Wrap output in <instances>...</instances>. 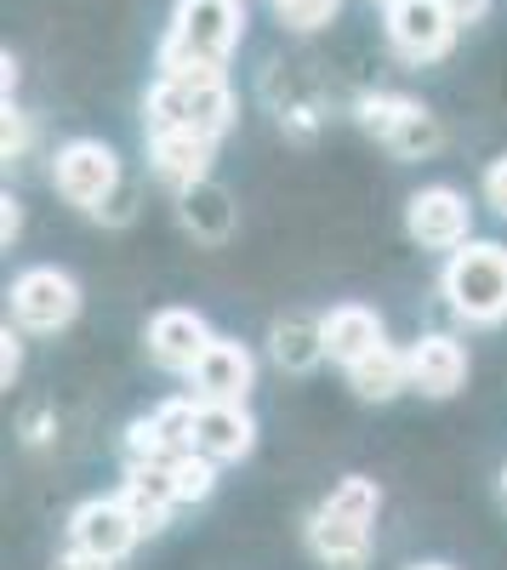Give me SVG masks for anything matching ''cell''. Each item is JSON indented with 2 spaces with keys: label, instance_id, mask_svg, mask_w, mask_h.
I'll use <instances>...</instances> for the list:
<instances>
[{
  "label": "cell",
  "instance_id": "obj_1",
  "mask_svg": "<svg viewBox=\"0 0 507 570\" xmlns=\"http://www.w3.org/2000/svg\"><path fill=\"white\" fill-rule=\"evenodd\" d=\"M240 40H246V0H177L160 40V75L228 69Z\"/></svg>",
  "mask_w": 507,
  "mask_h": 570
},
{
  "label": "cell",
  "instance_id": "obj_2",
  "mask_svg": "<svg viewBox=\"0 0 507 570\" xmlns=\"http://www.w3.org/2000/svg\"><path fill=\"white\" fill-rule=\"evenodd\" d=\"M382 491L365 473H348V480L314 508L308 519V548L326 570H365L371 564V525H377Z\"/></svg>",
  "mask_w": 507,
  "mask_h": 570
},
{
  "label": "cell",
  "instance_id": "obj_3",
  "mask_svg": "<svg viewBox=\"0 0 507 570\" xmlns=\"http://www.w3.org/2000/svg\"><path fill=\"white\" fill-rule=\"evenodd\" d=\"M149 131H206L222 137L235 126V91L222 69H177L149 86Z\"/></svg>",
  "mask_w": 507,
  "mask_h": 570
},
{
  "label": "cell",
  "instance_id": "obj_4",
  "mask_svg": "<svg viewBox=\"0 0 507 570\" xmlns=\"http://www.w3.org/2000/svg\"><path fill=\"white\" fill-rule=\"evenodd\" d=\"M439 297L463 325H507V246L496 240H468L456 246L445 274H439Z\"/></svg>",
  "mask_w": 507,
  "mask_h": 570
},
{
  "label": "cell",
  "instance_id": "obj_5",
  "mask_svg": "<svg viewBox=\"0 0 507 570\" xmlns=\"http://www.w3.org/2000/svg\"><path fill=\"white\" fill-rule=\"evenodd\" d=\"M359 126L399 160H422L445 142L434 109H422L417 98H405V91H371V98H359Z\"/></svg>",
  "mask_w": 507,
  "mask_h": 570
},
{
  "label": "cell",
  "instance_id": "obj_6",
  "mask_svg": "<svg viewBox=\"0 0 507 570\" xmlns=\"http://www.w3.org/2000/svg\"><path fill=\"white\" fill-rule=\"evenodd\" d=\"M52 183H58V195L80 212H103L115 200V188H120V160L109 142L98 137H74L58 149L52 160Z\"/></svg>",
  "mask_w": 507,
  "mask_h": 570
},
{
  "label": "cell",
  "instance_id": "obj_7",
  "mask_svg": "<svg viewBox=\"0 0 507 570\" xmlns=\"http://www.w3.org/2000/svg\"><path fill=\"white\" fill-rule=\"evenodd\" d=\"M405 234L417 240L422 252H456L474 240V206L463 188L450 183H434V188H417L405 200Z\"/></svg>",
  "mask_w": 507,
  "mask_h": 570
},
{
  "label": "cell",
  "instance_id": "obj_8",
  "mask_svg": "<svg viewBox=\"0 0 507 570\" xmlns=\"http://www.w3.org/2000/svg\"><path fill=\"white\" fill-rule=\"evenodd\" d=\"M388 46L405 58V63H439L450 46H456V23L445 12V0H388Z\"/></svg>",
  "mask_w": 507,
  "mask_h": 570
},
{
  "label": "cell",
  "instance_id": "obj_9",
  "mask_svg": "<svg viewBox=\"0 0 507 570\" xmlns=\"http://www.w3.org/2000/svg\"><path fill=\"white\" fill-rule=\"evenodd\" d=\"M74 314H80L74 274H63V268H23L12 279V320L23 331H40V337H46V331L74 325Z\"/></svg>",
  "mask_w": 507,
  "mask_h": 570
},
{
  "label": "cell",
  "instance_id": "obj_10",
  "mask_svg": "<svg viewBox=\"0 0 507 570\" xmlns=\"http://www.w3.org/2000/svg\"><path fill=\"white\" fill-rule=\"evenodd\" d=\"M251 389H257V360L240 337H217L189 371V394L206 405H246Z\"/></svg>",
  "mask_w": 507,
  "mask_h": 570
},
{
  "label": "cell",
  "instance_id": "obj_11",
  "mask_svg": "<svg viewBox=\"0 0 507 570\" xmlns=\"http://www.w3.org/2000/svg\"><path fill=\"white\" fill-rule=\"evenodd\" d=\"M143 531H137V519L120 497H91L69 513V548L80 553H98V559H126Z\"/></svg>",
  "mask_w": 507,
  "mask_h": 570
},
{
  "label": "cell",
  "instance_id": "obj_12",
  "mask_svg": "<svg viewBox=\"0 0 507 570\" xmlns=\"http://www.w3.org/2000/svg\"><path fill=\"white\" fill-rule=\"evenodd\" d=\"M149 360L160 365V371H177V376H189L195 365H200V354L217 343V331L206 325V314H195V308H160L155 320H149Z\"/></svg>",
  "mask_w": 507,
  "mask_h": 570
},
{
  "label": "cell",
  "instance_id": "obj_13",
  "mask_svg": "<svg viewBox=\"0 0 507 570\" xmlns=\"http://www.w3.org/2000/svg\"><path fill=\"white\" fill-rule=\"evenodd\" d=\"M211 155H217V137L206 131H149V171L177 195L211 177Z\"/></svg>",
  "mask_w": 507,
  "mask_h": 570
},
{
  "label": "cell",
  "instance_id": "obj_14",
  "mask_svg": "<svg viewBox=\"0 0 507 570\" xmlns=\"http://www.w3.org/2000/svg\"><path fill=\"white\" fill-rule=\"evenodd\" d=\"M115 497L131 508V519H137V531H143V537L166 531L171 508H182L177 502V480H171V462H126V480H120Z\"/></svg>",
  "mask_w": 507,
  "mask_h": 570
},
{
  "label": "cell",
  "instance_id": "obj_15",
  "mask_svg": "<svg viewBox=\"0 0 507 570\" xmlns=\"http://www.w3.org/2000/svg\"><path fill=\"white\" fill-rule=\"evenodd\" d=\"M468 383V348L445 337V331H428L422 343H410V389L422 400H450Z\"/></svg>",
  "mask_w": 507,
  "mask_h": 570
},
{
  "label": "cell",
  "instance_id": "obj_16",
  "mask_svg": "<svg viewBox=\"0 0 507 570\" xmlns=\"http://www.w3.org/2000/svg\"><path fill=\"white\" fill-rule=\"evenodd\" d=\"M257 445V422L246 405H206L195 416V451H206L211 462H246Z\"/></svg>",
  "mask_w": 507,
  "mask_h": 570
},
{
  "label": "cell",
  "instance_id": "obj_17",
  "mask_svg": "<svg viewBox=\"0 0 507 570\" xmlns=\"http://www.w3.org/2000/svg\"><path fill=\"white\" fill-rule=\"evenodd\" d=\"M388 343V331H382V314L377 308H365V303H337L326 314V360H337L342 371L359 365L371 348Z\"/></svg>",
  "mask_w": 507,
  "mask_h": 570
},
{
  "label": "cell",
  "instance_id": "obj_18",
  "mask_svg": "<svg viewBox=\"0 0 507 570\" xmlns=\"http://www.w3.org/2000/svg\"><path fill=\"white\" fill-rule=\"evenodd\" d=\"M348 389H354L359 400H371V405L399 400V394L410 389V348H394V343L371 348L359 365H348Z\"/></svg>",
  "mask_w": 507,
  "mask_h": 570
},
{
  "label": "cell",
  "instance_id": "obj_19",
  "mask_svg": "<svg viewBox=\"0 0 507 570\" xmlns=\"http://www.w3.org/2000/svg\"><path fill=\"white\" fill-rule=\"evenodd\" d=\"M177 217H182V228H189L195 240H211V246H222L228 234H235V200H228V188H217L211 177L195 183V188H182Z\"/></svg>",
  "mask_w": 507,
  "mask_h": 570
},
{
  "label": "cell",
  "instance_id": "obj_20",
  "mask_svg": "<svg viewBox=\"0 0 507 570\" xmlns=\"http://www.w3.org/2000/svg\"><path fill=\"white\" fill-rule=\"evenodd\" d=\"M274 360H280L286 371H314L319 360H326V320H302V314H291V320H280L274 325Z\"/></svg>",
  "mask_w": 507,
  "mask_h": 570
},
{
  "label": "cell",
  "instance_id": "obj_21",
  "mask_svg": "<svg viewBox=\"0 0 507 570\" xmlns=\"http://www.w3.org/2000/svg\"><path fill=\"white\" fill-rule=\"evenodd\" d=\"M166 462H171V480H177V502H206L217 491V468L222 462H211L206 451H177Z\"/></svg>",
  "mask_w": 507,
  "mask_h": 570
},
{
  "label": "cell",
  "instance_id": "obj_22",
  "mask_svg": "<svg viewBox=\"0 0 507 570\" xmlns=\"http://www.w3.org/2000/svg\"><path fill=\"white\" fill-rule=\"evenodd\" d=\"M149 416H155V428H160V440H166L171 456H177V451H195V416H200V400H195V394L166 400V405H155Z\"/></svg>",
  "mask_w": 507,
  "mask_h": 570
},
{
  "label": "cell",
  "instance_id": "obj_23",
  "mask_svg": "<svg viewBox=\"0 0 507 570\" xmlns=\"http://www.w3.org/2000/svg\"><path fill=\"white\" fill-rule=\"evenodd\" d=\"M337 12H342V0H274V18H280L286 29H297V35L326 29Z\"/></svg>",
  "mask_w": 507,
  "mask_h": 570
},
{
  "label": "cell",
  "instance_id": "obj_24",
  "mask_svg": "<svg viewBox=\"0 0 507 570\" xmlns=\"http://www.w3.org/2000/svg\"><path fill=\"white\" fill-rule=\"evenodd\" d=\"M171 451H166V440H160V428H155V416H137L131 428H126V462H166Z\"/></svg>",
  "mask_w": 507,
  "mask_h": 570
},
{
  "label": "cell",
  "instance_id": "obj_25",
  "mask_svg": "<svg viewBox=\"0 0 507 570\" xmlns=\"http://www.w3.org/2000/svg\"><path fill=\"white\" fill-rule=\"evenodd\" d=\"M485 206L496 212V217H507V155H496L490 166H485Z\"/></svg>",
  "mask_w": 507,
  "mask_h": 570
},
{
  "label": "cell",
  "instance_id": "obj_26",
  "mask_svg": "<svg viewBox=\"0 0 507 570\" xmlns=\"http://www.w3.org/2000/svg\"><path fill=\"white\" fill-rule=\"evenodd\" d=\"M23 149H29V120L7 104V126H0V155H7V160H23Z\"/></svg>",
  "mask_w": 507,
  "mask_h": 570
},
{
  "label": "cell",
  "instance_id": "obj_27",
  "mask_svg": "<svg viewBox=\"0 0 507 570\" xmlns=\"http://www.w3.org/2000/svg\"><path fill=\"white\" fill-rule=\"evenodd\" d=\"M58 570H120V559H98V553H80V548H69V559H63Z\"/></svg>",
  "mask_w": 507,
  "mask_h": 570
},
{
  "label": "cell",
  "instance_id": "obj_28",
  "mask_svg": "<svg viewBox=\"0 0 507 570\" xmlns=\"http://www.w3.org/2000/svg\"><path fill=\"white\" fill-rule=\"evenodd\" d=\"M445 12H450L456 23H479V18L490 12V0H445Z\"/></svg>",
  "mask_w": 507,
  "mask_h": 570
},
{
  "label": "cell",
  "instance_id": "obj_29",
  "mask_svg": "<svg viewBox=\"0 0 507 570\" xmlns=\"http://www.w3.org/2000/svg\"><path fill=\"white\" fill-rule=\"evenodd\" d=\"M7 360H0V376H7V389H12V376H18V365H23V348H18V337H12V325H7Z\"/></svg>",
  "mask_w": 507,
  "mask_h": 570
},
{
  "label": "cell",
  "instance_id": "obj_30",
  "mask_svg": "<svg viewBox=\"0 0 507 570\" xmlns=\"http://www.w3.org/2000/svg\"><path fill=\"white\" fill-rule=\"evenodd\" d=\"M0 206H7V212H0V234H7V246L18 240V228H23V212H18V200L7 195V200H0Z\"/></svg>",
  "mask_w": 507,
  "mask_h": 570
},
{
  "label": "cell",
  "instance_id": "obj_31",
  "mask_svg": "<svg viewBox=\"0 0 507 570\" xmlns=\"http://www.w3.org/2000/svg\"><path fill=\"white\" fill-rule=\"evenodd\" d=\"M410 570H450V564H439V559H428V564H410Z\"/></svg>",
  "mask_w": 507,
  "mask_h": 570
},
{
  "label": "cell",
  "instance_id": "obj_32",
  "mask_svg": "<svg viewBox=\"0 0 507 570\" xmlns=\"http://www.w3.org/2000/svg\"><path fill=\"white\" fill-rule=\"evenodd\" d=\"M501 491H507V468H501Z\"/></svg>",
  "mask_w": 507,
  "mask_h": 570
}]
</instances>
